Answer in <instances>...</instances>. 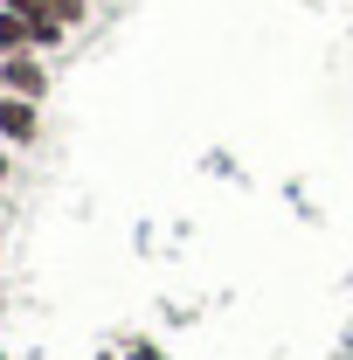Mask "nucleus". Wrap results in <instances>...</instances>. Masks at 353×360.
<instances>
[{"instance_id": "1", "label": "nucleus", "mask_w": 353, "mask_h": 360, "mask_svg": "<svg viewBox=\"0 0 353 360\" xmlns=\"http://www.w3.org/2000/svg\"><path fill=\"white\" fill-rule=\"evenodd\" d=\"M0 90H7V97H35V104H42V90H49L42 56H35V49H21V56H0Z\"/></svg>"}, {"instance_id": "2", "label": "nucleus", "mask_w": 353, "mask_h": 360, "mask_svg": "<svg viewBox=\"0 0 353 360\" xmlns=\"http://www.w3.org/2000/svg\"><path fill=\"white\" fill-rule=\"evenodd\" d=\"M42 139V104L35 97H0V146H35Z\"/></svg>"}, {"instance_id": "3", "label": "nucleus", "mask_w": 353, "mask_h": 360, "mask_svg": "<svg viewBox=\"0 0 353 360\" xmlns=\"http://www.w3.org/2000/svg\"><path fill=\"white\" fill-rule=\"evenodd\" d=\"M0 7H14V14L35 28V42H42V49H56L63 35H70V21L56 14V0H0Z\"/></svg>"}, {"instance_id": "4", "label": "nucleus", "mask_w": 353, "mask_h": 360, "mask_svg": "<svg viewBox=\"0 0 353 360\" xmlns=\"http://www.w3.org/2000/svg\"><path fill=\"white\" fill-rule=\"evenodd\" d=\"M21 49H42V42H35V28L14 7H0V56H21Z\"/></svg>"}, {"instance_id": "5", "label": "nucleus", "mask_w": 353, "mask_h": 360, "mask_svg": "<svg viewBox=\"0 0 353 360\" xmlns=\"http://www.w3.org/2000/svg\"><path fill=\"white\" fill-rule=\"evenodd\" d=\"M132 360H160V354H153V347H139V354H132Z\"/></svg>"}, {"instance_id": "6", "label": "nucleus", "mask_w": 353, "mask_h": 360, "mask_svg": "<svg viewBox=\"0 0 353 360\" xmlns=\"http://www.w3.org/2000/svg\"><path fill=\"white\" fill-rule=\"evenodd\" d=\"M0 180H7V153H0Z\"/></svg>"}]
</instances>
